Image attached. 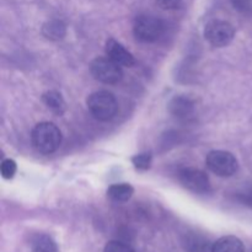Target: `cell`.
<instances>
[{"label": "cell", "instance_id": "obj_17", "mask_svg": "<svg viewBox=\"0 0 252 252\" xmlns=\"http://www.w3.org/2000/svg\"><path fill=\"white\" fill-rule=\"evenodd\" d=\"M103 252H134V250L128 244L118 240H113L106 244Z\"/></svg>", "mask_w": 252, "mask_h": 252}, {"label": "cell", "instance_id": "obj_16", "mask_svg": "<svg viewBox=\"0 0 252 252\" xmlns=\"http://www.w3.org/2000/svg\"><path fill=\"white\" fill-rule=\"evenodd\" d=\"M16 162L11 159H5L4 161L1 162V166H0V171H1V176L4 177L5 180H10L15 176L16 174Z\"/></svg>", "mask_w": 252, "mask_h": 252}, {"label": "cell", "instance_id": "obj_13", "mask_svg": "<svg viewBox=\"0 0 252 252\" xmlns=\"http://www.w3.org/2000/svg\"><path fill=\"white\" fill-rule=\"evenodd\" d=\"M31 252H58V248L51 236L41 234L32 239Z\"/></svg>", "mask_w": 252, "mask_h": 252}, {"label": "cell", "instance_id": "obj_22", "mask_svg": "<svg viewBox=\"0 0 252 252\" xmlns=\"http://www.w3.org/2000/svg\"><path fill=\"white\" fill-rule=\"evenodd\" d=\"M250 252H252V248H251V251Z\"/></svg>", "mask_w": 252, "mask_h": 252}, {"label": "cell", "instance_id": "obj_11", "mask_svg": "<svg viewBox=\"0 0 252 252\" xmlns=\"http://www.w3.org/2000/svg\"><path fill=\"white\" fill-rule=\"evenodd\" d=\"M213 252H245V246L239 238L228 235L213 244Z\"/></svg>", "mask_w": 252, "mask_h": 252}, {"label": "cell", "instance_id": "obj_6", "mask_svg": "<svg viewBox=\"0 0 252 252\" xmlns=\"http://www.w3.org/2000/svg\"><path fill=\"white\" fill-rule=\"evenodd\" d=\"M179 181L185 189L194 193H208L211 191V182L206 172L194 167H184L177 174Z\"/></svg>", "mask_w": 252, "mask_h": 252}, {"label": "cell", "instance_id": "obj_3", "mask_svg": "<svg viewBox=\"0 0 252 252\" xmlns=\"http://www.w3.org/2000/svg\"><path fill=\"white\" fill-rule=\"evenodd\" d=\"M165 31V24L161 19L152 15H140L135 19L133 32L137 39L152 43L158 41Z\"/></svg>", "mask_w": 252, "mask_h": 252}, {"label": "cell", "instance_id": "obj_7", "mask_svg": "<svg viewBox=\"0 0 252 252\" xmlns=\"http://www.w3.org/2000/svg\"><path fill=\"white\" fill-rule=\"evenodd\" d=\"M206 39L214 47H225L233 41L235 30L233 25L221 20H213L208 22L204 30Z\"/></svg>", "mask_w": 252, "mask_h": 252}, {"label": "cell", "instance_id": "obj_2", "mask_svg": "<svg viewBox=\"0 0 252 252\" xmlns=\"http://www.w3.org/2000/svg\"><path fill=\"white\" fill-rule=\"evenodd\" d=\"M88 108L91 115L98 121H111L118 111V103L113 94L108 91H96L88 98Z\"/></svg>", "mask_w": 252, "mask_h": 252}, {"label": "cell", "instance_id": "obj_5", "mask_svg": "<svg viewBox=\"0 0 252 252\" xmlns=\"http://www.w3.org/2000/svg\"><path fill=\"white\" fill-rule=\"evenodd\" d=\"M207 166L213 174L220 177H230L238 170V160L225 150H213L207 155Z\"/></svg>", "mask_w": 252, "mask_h": 252}, {"label": "cell", "instance_id": "obj_8", "mask_svg": "<svg viewBox=\"0 0 252 252\" xmlns=\"http://www.w3.org/2000/svg\"><path fill=\"white\" fill-rule=\"evenodd\" d=\"M106 53L108 58L120 64L121 66H133L135 64L133 54L113 38H110L106 42Z\"/></svg>", "mask_w": 252, "mask_h": 252}, {"label": "cell", "instance_id": "obj_18", "mask_svg": "<svg viewBox=\"0 0 252 252\" xmlns=\"http://www.w3.org/2000/svg\"><path fill=\"white\" fill-rule=\"evenodd\" d=\"M132 162L137 169L147 170L149 169L150 164H152V155L148 154V153L135 155L134 158H132Z\"/></svg>", "mask_w": 252, "mask_h": 252}, {"label": "cell", "instance_id": "obj_21", "mask_svg": "<svg viewBox=\"0 0 252 252\" xmlns=\"http://www.w3.org/2000/svg\"><path fill=\"white\" fill-rule=\"evenodd\" d=\"M182 0H157L158 5L164 10L177 9L181 5Z\"/></svg>", "mask_w": 252, "mask_h": 252}, {"label": "cell", "instance_id": "obj_19", "mask_svg": "<svg viewBox=\"0 0 252 252\" xmlns=\"http://www.w3.org/2000/svg\"><path fill=\"white\" fill-rule=\"evenodd\" d=\"M235 198L243 206L252 208V186L246 187V189H243L240 192H238Z\"/></svg>", "mask_w": 252, "mask_h": 252}, {"label": "cell", "instance_id": "obj_4", "mask_svg": "<svg viewBox=\"0 0 252 252\" xmlns=\"http://www.w3.org/2000/svg\"><path fill=\"white\" fill-rule=\"evenodd\" d=\"M90 71L96 80L103 84H110V85L117 84L123 76L120 64L113 62L108 57L107 58L100 57V58L94 59L90 64Z\"/></svg>", "mask_w": 252, "mask_h": 252}, {"label": "cell", "instance_id": "obj_9", "mask_svg": "<svg viewBox=\"0 0 252 252\" xmlns=\"http://www.w3.org/2000/svg\"><path fill=\"white\" fill-rule=\"evenodd\" d=\"M187 252H213V244L207 236L198 233H186L181 239Z\"/></svg>", "mask_w": 252, "mask_h": 252}, {"label": "cell", "instance_id": "obj_12", "mask_svg": "<svg viewBox=\"0 0 252 252\" xmlns=\"http://www.w3.org/2000/svg\"><path fill=\"white\" fill-rule=\"evenodd\" d=\"M133 193L134 189L128 184H116L107 189V196L115 202H127L132 198Z\"/></svg>", "mask_w": 252, "mask_h": 252}, {"label": "cell", "instance_id": "obj_10", "mask_svg": "<svg viewBox=\"0 0 252 252\" xmlns=\"http://www.w3.org/2000/svg\"><path fill=\"white\" fill-rule=\"evenodd\" d=\"M169 110L175 117L181 118H189V116L193 113L194 110V103L189 100V97H185V96H176L171 100L169 105Z\"/></svg>", "mask_w": 252, "mask_h": 252}, {"label": "cell", "instance_id": "obj_20", "mask_svg": "<svg viewBox=\"0 0 252 252\" xmlns=\"http://www.w3.org/2000/svg\"><path fill=\"white\" fill-rule=\"evenodd\" d=\"M231 4L238 11L252 15V0H231Z\"/></svg>", "mask_w": 252, "mask_h": 252}, {"label": "cell", "instance_id": "obj_1", "mask_svg": "<svg viewBox=\"0 0 252 252\" xmlns=\"http://www.w3.org/2000/svg\"><path fill=\"white\" fill-rule=\"evenodd\" d=\"M31 140L37 152L52 154L61 147L62 132L54 123L41 122L32 129Z\"/></svg>", "mask_w": 252, "mask_h": 252}, {"label": "cell", "instance_id": "obj_15", "mask_svg": "<svg viewBox=\"0 0 252 252\" xmlns=\"http://www.w3.org/2000/svg\"><path fill=\"white\" fill-rule=\"evenodd\" d=\"M43 34L49 39H61L65 36V26L62 21H49L43 26Z\"/></svg>", "mask_w": 252, "mask_h": 252}, {"label": "cell", "instance_id": "obj_14", "mask_svg": "<svg viewBox=\"0 0 252 252\" xmlns=\"http://www.w3.org/2000/svg\"><path fill=\"white\" fill-rule=\"evenodd\" d=\"M42 100L46 103L47 107L51 108L52 111H54L56 113H63L64 108H65V102H64L63 97H62L61 94L56 90L47 91L42 96Z\"/></svg>", "mask_w": 252, "mask_h": 252}]
</instances>
